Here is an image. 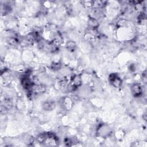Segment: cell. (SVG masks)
<instances>
[{"label":"cell","mask_w":147,"mask_h":147,"mask_svg":"<svg viewBox=\"0 0 147 147\" xmlns=\"http://www.w3.org/2000/svg\"><path fill=\"white\" fill-rule=\"evenodd\" d=\"M88 25L90 27V28L94 30L98 28L99 26V22L98 20L93 17H91L89 18L88 21Z\"/></svg>","instance_id":"6"},{"label":"cell","mask_w":147,"mask_h":147,"mask_svg":"<svg viewBox=\"0 0 147 147\" xmlns=\"http://www.w3.org/2000/svg\"><path fill=\"white\" fill-rule=\"evenodd\" d=\"M131 91L133 96L135 98L140 97L142 95V88L140 84H133L131 87Z\"/></svg>","instance_id":"3"},{"label":"cell","mask_w":147,"mask_h":147,"mask_svg":"<svg viewBox=\"0 0 147 147\" xmlns=\"http://www.w3.org/2000/svg\"><path fill=\"white\" fill-rule=\"evenodd\" d=\"M142 79L144 80V82L145 83L146 82V71H145V72L142 74Z\"/></svg>","instance_id":"10"},{"label":"cell","mask_w":147,"mask_h":147,"mask_svg":"<svg viewBox=\"0 0 147 147\" xmlns=\"http://www.w3.org/2000/svg\"><path fill=\"white\" fill-rule=\"evenodd\" d=\"M61 105H62V106L63 107L64 109L68 111L72 109L74 103H73L72 100L70 98L65 97L62 100Z\"/></svg>","instance_id":"4"},{"label":"cell","mask_w":147,"mask_h":147,"mask_svg":"<svg viewBox=\"0 0 147 147\" xmlns=\"http://www.w3.org/2000/svg\"><path fill=\"white\" fill-rule=\"evenodd\" d=\"M69 87L72 90H75L82 85V80L80 75H75L71 77Z\"/></svg>","instance_id":"1"},{"label":"cell","mask_w":147,"mask_h":147,"mask_svg":"<svg viewBox=\"0 0 147 147\" xmlns=\"http://www.w3.org/2000/svg\"><path fill=\"white\" fill-rule=\"evenodd\" d=\"M61 67V64L60 62H53L51 65V68L54 71H58Z\"/></svg>","instance_id":"9"},{"label":"cell","mask_w":147,"mask_h":147,"mask_svg":"<svg viewBox=\"0 0 147 147\" xmlns=\"http://www.w3.org/2000/svg\"><path fill=\"white\" fill-rule=\"evenodd\" d=\"M47 133H41L40 134L38 135V136L37 137V141L41 144H44L46 139H47Z\"/></svg>","instance_id":"7"},{"label":"cell","mask_w":147,"mask_h":147,"mask_svg":"<svg viewBox=\"0 0 147 147\" xmlns=\"http://www.w3.org/2000/svg\"><path fill=\"white\" fill-rule=\"evenodd\" d=\"M42 109L45 111H51L56 107V103L54 100H48L44 102L42 105Z\"/></svg>","instance_id":"5"},{"label":"cell","mask_w":147,"mask_h":147,"mask_svg":"<svg viewBox=\"0 0 147 147\" xmlns=\"http://www.w3.org/2000/svg\"><path fill=\"white\" fill-rule=\"evenodd\" d=\"M109 80L110 84L114 87H119L122 84V80L115 73H112L109 75Z\"/></svg>","instance_id":"2"},{"label":"cell","mask_w":147,"mask_h":147,"mask_svg":"<svg viewBox=\"0 0 147 147\" xmlns=\"http://www.w3.org/2000/svg\"><path fill=\"white\" fill-rule=\"evenodd\" d=\"M67 48L70 51H74L76 47V45L75 42L73 41H68L66 43Z\"/></svg>","instance_id":"8"}]
</instances>
